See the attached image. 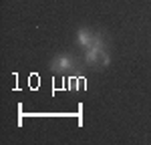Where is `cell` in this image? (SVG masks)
Listing matches in <instances>:
<instances>
[{"mask_svg":"<svg viewBox=\"0 0 151 145\" xmlns=\"http://www.w3.org/2000/svg\"><path fill=\"white\" fill-rule=\"evenodd\" d=\"M85 62L91 67H107L109 65V52L105 50L101 36L95 40L91 47L85 48Z\"/></svg>","mask_w":151,"mask_h":145,"instance_id":"cell-1","label":"cell"},{"mask_svg":"<svg viewBox=\"0 0 151 145\" xmlns=\"http://www.w3.org/2000/svg\"><path fill=\"white\" fill-rule=\"evenodd\" d=\"M50 69L55 72H69L75 69V60L70 55H57L50 60Z\"/></svg>","mask_w":151,"mask_h":145,"instance_id":"cell-2","label":"cell"},{"mask_svg":"<svg viewBox=\"0 0 151 145\" xmlns=\"http://www.w3.org/2000/svg\"><path fill=\"white\" fill-rule=\"evenodd\" d=\"M99 38V34H95V32H91V30H87V28H81L79 32H77V40H79V45L81 47H91L95 40Z\"/></svg>","mask_w":151,"mask_h":145,"instance_id":"cell-3","label":"cell"}]
</instances>
